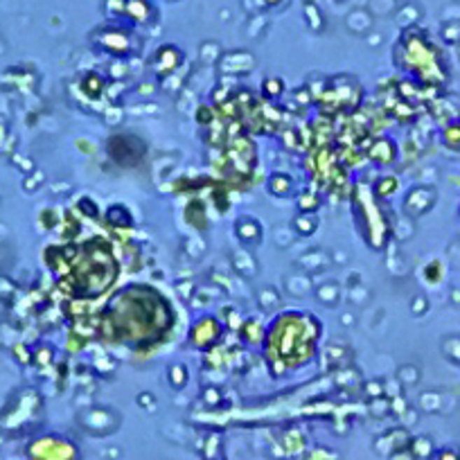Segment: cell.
<instances>
[{"label": "cell", "instance_id": "6da1fadb", "mask_svg": "<svg viewBox=\"0 0 460 460\" xmlns=\"http://www.w3.org/2000/svg\"><path fill=\"white\" fill-rule=\"evenodd\" d=\"M372 25V18L368 12H363V9H356V12H352L350 16H347V27L352 29V32H368Z\"/></svg>", "mask_w": 460, "mask_h": 460}]
</instances>
